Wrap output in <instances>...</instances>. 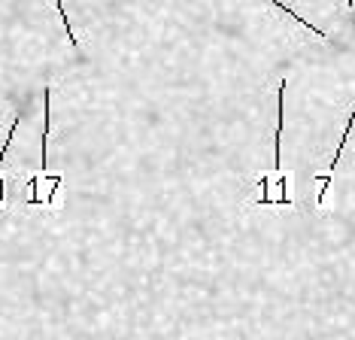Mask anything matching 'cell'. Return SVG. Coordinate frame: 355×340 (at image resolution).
Segmentation results:
<instances>
[{
	"label": "cell",
	"mask_w": 355,
	"mask_h": 340,
	"mask_svg": "<svg viewBox=\"0 0 355 340\" xmlns=\"http://www.w3.org/2000/svg\"><path fill=\"white\" fill-rule=\"evenodd\" d=\"M55 6H58V12H61V19H64V28H67V40H70V46L79 49L76 37H73V31H70V22H67V10H64V3H61V0H55Z\"/></svg>",
	"instance_id": "1"
}]
</instances>
